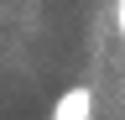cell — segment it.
I'll return each mask as SVG.
<instances>
[{
  "label": "cell",
  "instance_id": "obj_1",
  "mask_svg": "<svg viewBox=\"0 0 125 120\" xmlns=\"http://www.w3.org/2000/svg\"><path fill=\"white\" fill-rule=\"evenodd\" d=\"M89 115H94V89L89 84H73V89L57 94V104H52L47 120H89Z\"/></svg>",
  "mask_w": 125,
  "mask_h": 120
},
{
  "label": "cell",
  "instance_id": "obj_2",
  "mask_svg": "<svg viewBox=\"0 0 125 120\" xmlns=\"http://www.w3.org/2000/svg\"><path fill=\"white\" fill-rule=\"evenodd\" d=\"M115 26H120V37H125V0H115Z\"/></svg>",
  "mask_w": 125,
  "mask_h": 120
}]
</instances>
